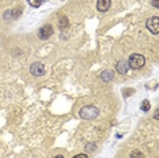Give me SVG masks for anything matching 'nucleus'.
Returning a JSON list of instances; mask_svg holds the SVG:
<instances>
[{"label":"nucleus","instance_id":"nucleus-9","mask_svg":"<svg viewBox=\"0 0 159 158\" xmlns=\"http://www.w3.org/2000/svg\"><path fill=\"white\" fill-rule=\"evenodd\" d=\"M113 78H114V74L110 70H105L101 72V81L102 82H110Z\"/></svg>","mask_w":159,"mask_h":158},{"label":"nucleus","instance_id":"nucleus-1","mask_svg":"<svg viewBox=\"0 0 159 158\" xmlns=\"http://www.w3.org/2000/svg\"><path fill=\"white\" fill-rule=\"evenodd\" d=\"M128 63H129V68L139 70V68H142L146 64V57L143 55H140V53H133V55L129 56Z\"/></svg>","mask_w":159,"mask_h":158},{"label":"nucleus","instance_id":"nucleus-11","mask_svg":"<svg viewBox=\"0 0 159 158\" xmlns=\"http://www.w3.org/2000/svg\"><path fill=\"white\" fill-rule=\"evenodd\" d=\"M150 108H151V104L148 100H144V101L142 102V105H140V109L143 110V112H148L150 110Z\"/></svg>","mask_w":159,"mask_h":158},{"label":"nucleus","instance_id":"nucleus-16","mask_svg":"<svg viewBox=\"0 0 159 158\" xmlns=\"http://www.w3.org/2000/svg\"><path fill=\"white\" fill-rule=\"evenodd\" d=\"M154 118H155V120H158V118H159V109L155 110V113H154Z\"/></svg>","mask_w":159,"mask_h":158},{"label":"nucleus","instance_id":"nucleus-6","mask_svg":"<svg viewBox=\"0 0 159 158\" xmlns=\"http://www.w3.org/2000/svg\"><path fill=\"white\" fill-rule=\"evenodd\" d=\"M116 68H117V72H120V74H126L128 72V70H129V63H128V60H120V62L117 63V66H116Z\"/></svg>","mask_w":159,"mask_h":158},{"label":"nucleus","instance_id":"nucleus-13","mask_svg":"<svg viewBox=\"0 0 159 158\" xmlns=\"http://www.w3.org/2000/svg\"><path fill=\"white\" fill-rule=\"evenodd\" d=\"M129 158H144V156H143L142 151H139V150H133L131 153V156H129Z\"/></svg>","mask_w":159,"mask_h":158},{"label":"nucleus","instance_id":"nucleus-17","mask_svg":"<svg viewBox=\"0 0 159 158\" xmlns=\"http://www.w3.org/2000/svg\"><path fill=\"white\" fill-rule=\"evenodd\" d=\"M53 158H64L63 156H56V157H53Z\"/></svg>","mask_w":159,"mask_h":158},{"label":"nucleus","instance_id":"nucleus-15","mask_svg":"<svg viewBox=\"0 0 159 158\" xmlns=\"http://www.w3.org/2000/svg\"><path fill=\"white\" fill-rule=\"evenodd\" d=\"M74 158H89L87 154H78V156H75Z\"/></svg>","mask_w":159,"mask_h":158},{"label":"nucleus","instance_id":"nucleus-5","mask_svg":"<svg viewBox=\"0 0 159 158\" xmlns=\"http://www.w3.org/2000/svg\"><path fill=\"white\" fill-rule=\"evenodd\" d=\"M52 34H53V27L50 26V25H44V26L38 30V37L41 40H48Z\"/></svg>","mask_w":159,"mask_h":158},{"label":"nucleus","instance_id":"nucleus-4","mask_svg":"<svg viewBox=\"0 0 159 158\" xmlns=\"http://www.w3.org/2000/svg\"><path fill=\"white\" fill-rule=\"evenodd\" d=\"M30 72L34 75V77H41L45 72V67L41 62H35L30 66Z\"/></svg>","mask_w":159,"mask_h":158},{"label":"nucleus","instance_id":"nucleus-12","mask_svg":"<svg viewBox=\"0 0 159 158\" xmlns=\"http://www.w3.org/2000/svg\"><path fill=\"white\" fill-rule=\"evenodd\" d=\"M27 3L30 4L31 7H41L42 6V3H44V0H27Z\"/></svg>","mask_w":159,"mask_h":158},{"label":"nucleus","instance_id":"nucleus-3","mask_svg":"<svg viewBox=\"0 0 159 158\" xmlns=\"http://www.w3.org/2000/svg\"><path fill=\"white\" fill-rule=\"evenodd\" d=\"M147 29L152 34H159V18L158 16H151L146 22Z\"/></svg>","mask_w":159,"mask_h":158},{"label":"nucleus","instance_id":"nucleus-7","mask_svg":"<svg viewBox=\"0 0 159 158\" xmlns=\"http://www.w3.org/2000/svg\"><path fill=\"white\" fill-rule=\"evenodd\" d=\"M110 0H98L97 2V8L99 12H106L110 8Z\"/></svg>","mask_w":159,"mask_h":158},{"label":"nucleus","instance_id":"nucleus-10","mask_svg":"<svg viewBox=\"0 0 159 158\" xmlns=\"http://www.w3.org/2000/svg\"><path fill=\"white\" fill-rule=\"evenodd\" d=\"M59 26H60L61 29L68 26V18H67L66 15H60V16H59Z\"/></svg>","mask_w":159,"mask_h":158},{"label":"nucleus","instance_id":"nucleus-14","mask_svg":"<svg viewBox=\"0 0 159 158\" xmlns=\"http://www.w3.org/2000/svg\"><path fill=\"white\" fill-rule=\"evenodd\" d=\"M151 4H152L155 8H158V7H159V0H152V3H151Z\"/></svg>","mask_w":159,"mask_h":158},{"label":"nucleus","instance_id":"nucleus-2","mask_svg":"<svg viewBox=\"0 0 159 158\" xmlns=\"http://www.w3.org/2000/svg\"><path fill=\"white\" fill-rule=\"evenodd\" d=\"M79 114H80L82 118H84V120H94L97 116L99 114V110L97 109L95 106H83L80 109V112H79Z\"/></svg>","mask_w":159,"mask_h":158},{"label":"nucleus","instance_id":"nucleus-8","mask_svg":"<svg viewBox=\"0 0 159 158\" xmlns=\"http://www.w3.org/2000/svg\"><path fill=\"white\" fill-rule=\"evenodd\" d=\"M18 15H19L18 10H7V11H4V14H3V18H4L6 21H11V19L18 18Z\"/></svg>","mask_w":159,"mask_h":158}]
</instances>
